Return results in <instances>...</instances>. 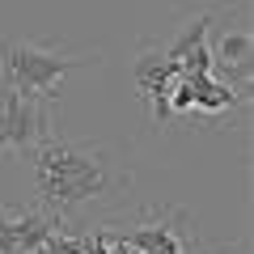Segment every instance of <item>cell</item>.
I'll use <instances>...</instances> for the list:
<instances>
[{
  "mask_svg": "<svg viewBox=\"0 0 254 254\" xmlns=\"http://www.w3.org/2000/svg\"><path fill=\"white\" fill-rule=\"evenodd\" d=\"M216 55L220 60L212 64V72H225V76H237V81H250V60H254V38L250 30H225V38L216 43Z\"/></svg>",
  "mask_w": 254,
  "mask_h": 254,
  "instance_id": "obj_3",
  "label": "cell"
},
{
  "mask_svg": "<svg viewBox=\"0 0 254 254\" xmlns=\"http://www.w3.org/2000/svg\"><path fill=\"white\" fill-rule=\"evenodd\" d=\"M102 55H64L55 47H38V43H9L0 38V72H4V89L26 93V98L51 102L55 85L76 68H98Z\"/></svg>",
  "mask_w": 254,
  "mask_h": 254,
  "instance_id": "obj_2",
  "label": "cell"
},
{
  "mask_svg": "<svg viewBox=\"0 0 254 254\" xmlns=\"http://www.w3.org/2000/svg\"><path fill=\"white\" fill-rule=\"evenodd\" d=\"M34 178L43 203L60 216L85 199H102L115 187H127V174H119L102 148L60 140L55 131L34 144Z\"/></svg>",
  "mask_w": 254,
  "mask_h": 254,
  "instance_id": "obj_1",
  "label": "cell"
}]
</instances>
